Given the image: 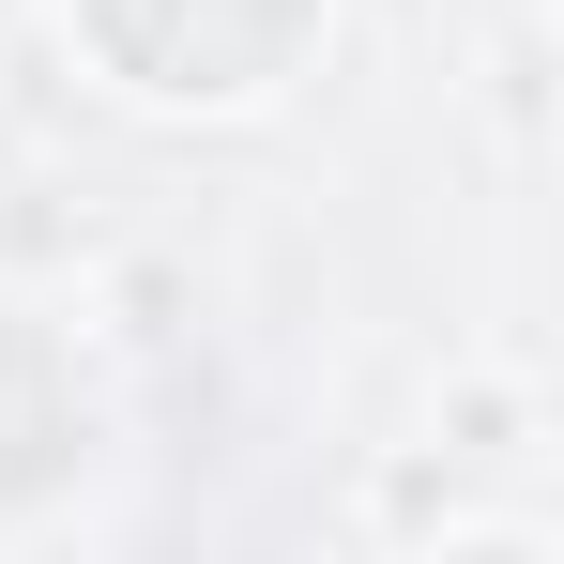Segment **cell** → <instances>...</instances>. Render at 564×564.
<instances>
[]
</instances>
